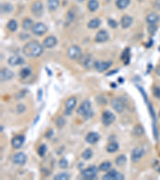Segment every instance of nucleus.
Masks as SVG:
<instances>
[{
	"label": "nucleus",
	"mask_w": 160,
	"mask_h": 180,
	"mask_svg": "<svg viewBox=\"0 0 160 180\" xmlns=\"http://www.w3.org/2000/svg\"><path fill=\"white\" fill-rule=\"evenodd\" d=\"M43 52V46L37 41H31L23 47V53L30 58H35L40 56Z\"/></svg>",
	"instance_id": "1"
},
{
	"label": "nucleus",
	"mask_w": 160,
	"mask_h": 180,
	"mask_svg": "<svg viewBox=\"0 0 160 180\" xmlns=\"http://www.w3.org/2000/svg\"><path fill=\"white\" fill-rule=\"evenodd\" d=\"M77 114L85 117L86 119L91 118L93 114L92 110H91V102L89 100H85L77 110Z\"/></svg>",
	"instance_id": "2"
},
{
	"label": "nucleus",
	"mask_w": 160,
	"mask_h": 180,
	"mask_svg": "<svg viewBox=\"0 0 160 180\" xmlns=\"http://www.w3.org/2000/svg\"><path fill=\"white\" fill-rule=\"evenodd\" d=\"M82 56V50L78 46H71L67 50V57L71 60L79 59V58Z\"/></svg>",
	"instance_id": "3"
},
{
	"label": "nucleus",
	"mask_w": 160,
	"mask_h": 180,
	"mask_svg": "<svg viewBox=\"0 0 160 180\" xmlns=\"http://www.w3.org/2000/svg\"><path fill=\"white\" fill-rule=\"evenodd\" d=\"M97 173V167L95 166H92V167H90L83 170L82 171V176L86 179H93L96 177Z\"/></svg>",
	"instance_id": "4"
},
{
	"label": "nucleus",
	"mask_w": 160,
	"mask_h": 180,
	"mask_svg": "<svg viewBox=\"0 0 160 180\" xmlns=\"http://www.w3.org/2000/svg\"><path fill=\"white\" fill-rule=\"evenodd\" d=\"M103 179L104 180H123L124 176L121 173L116 171L115 170H112L108 171L107 174L103 176Z\"/></svg>",
	"instance_id": "5"
},
{
	"label": "nucleus",
	"mask_w": 160,
	"mask_h": 180,
	"mask_svg": "<svg viewBox=\"0 0 160 180\" xmlns=\"http://www.w3.org/2000/svg\"><path fill=\"white\" fill-rule=\"evenodd\" d=\"M47 30H48L47 27L44 23H37L34 24L31 29L32 33L35 34V35L38 36L44 34L47 31Z\"/></svg>",
	"instance_id": "6"
},
{
	"label": "nucleus",
	"mask_w": 160,
	"mask_h": 180,
	"mask_svg": "<svg viewBox=\"0 0 160 180\" xmlns=\"http://www.w3.org/2000/svg\"><path fill=\"white\" fill-rule=\"evenodd\" d=\"M115 120V116L109 110H106L102 114V122L105 126H110Z\"/></svg>",
	"instance_id": "7"
},
{
	"label": "nucleus",
	"mask_w": 160,
	"mask_h": 180,
	"mask_svg": "<svg viewBox=\"0 0 160 180\" xmlns=\"http://www.w3.org/2000/svg\"><path fill=\"white\" fill-rule=\"evenodd\" d=\"M112 64L111 61H95L94 63V67L99 72H103L109 69Z\"/></svg>",
	"instance_id": "8"
},
{
	"label": "nucleus",
	"mask_w": 160,
	"mask_h": 180,
	"mask_svg": "<svg viewBox=\"0 0 160 180\" xmlns=\"http://www.w3.org/2000/svg\"><path fill=\"white\" fill-rule=\"evenodd\" d=\"M31 12L35 17H40L42 16L43 12V5L40 1L35 2L31 6Z\"/></svg>",
	"instance_id": "9"
},
{
	"label": "nucleus",
	"mask_w": 160,
	"mask_h": 180,
	"mask_svg": "<svg viewBox=\"0 0 160 180\" xmlns=\"http://www.w3.org/2000/svg\"><path fill=\"white\" fill-rule=\"evenodd\" d=\"M145 154V150L142 147H135L131 152V160L134 163H136L141 159Z\"/></svg>",
	"instance_id": "10"
},
{
	"label": "nucleus",
	"mask_w": 160,
	"mask_h": 180,
	"mask_svg": "<svg viewBox=\"0 0 160 180\" xmlns=\"http://www.w3.org/2000/svg\"><path fill=\"white\" fill-rule=\"evenodd\" d=\"M76 103H77V100L75 97H71L68 99L67 101L66 102V109H65V114L67 115H70L72 113V110L75 107Z\"/></svg>",
	"instance_id": "11"
},
{
	"label": "nucleus",
	"mask_w": 160,
	"mask_h": 180,
	"mask_svg": "<svg viewBox=\"0 0 160 180\" xmlns=\"http://www.w3.org/2000/svg\"><path fill=\"white\" fill-rule=\"evenodd\" d=\"M79 63L82 64V66H84L85 67L87 68V69H90V68L94 66V63H93L91 56L90 55H82L79 58Z\"/></svg>",
	"instance_id": "12"
},
{
	"label": "nucleus",
	"mask_w": 160,
	"mask_h": 180,
	"mask_svg": "<svg viewBox=\"0 0 160 180\" xmlns=\"http://www.w3.org/2000/svg\"><path fill=\"white\" fill-rule=\"evenodd\" d=\"M27 155L23 152L16 153L14 156H13V163L16 164V165H23L25 164L27 162Z\"/></svg>",
	"instance_id": "13"
},
{
	"label": "nucleus",
	"mask_w": 160,
	"mask_h": 180,
	"mask_svg": "<svg viewBox=\"0 0 160 180\" xmlns=\"http://www.w3.org/2000/svg\"><path fill=\"white\" fill-rule=\"evenodd\" d=\"M14 77V73L12 70H9L8 68H2L1 71H0V78H1V82H5V81H8Z\"/></svg>",
	"instance_id": "14"
},
{
	"label": "nucleus",
	"mask_w": 160,
	"mask_h": 180,
	"mask_svg": "<svg viewBox=\"0 0 160 180\" xmlns=\"http://www.w3.org/2000/svg\"><path fill=\"white\" fill-rule=\"evenodd\" d=\"M25 137L23 135H16L11 139V145L14 148L19 149L24 143Z\"/></svg>",
	"instance_id": "15"
},
{
	"label": "nucleus",
	"mask_w": 160,
	"mask_h": 180,
	"mask_svg": "<svg viewBox=\"0 0 160 180\" xmlns=\"http://www.w3.org/2000/svg\"><path fill=\"white\" fill-rule=\"evenodd\" d=\"M57 44V38L55 36L50 35L46 37L42 42V46L46 48H53Z\"/></svg>",
	"instance_id": "16"
},
{
	"label": "nucleus",
	"mask_w": 160,
	"mask_h": 180,
	"mask_svg": "<svg viewBox=\"0 0 160 180\" xmlns=\"http://www.w3.org/2000/svg\"><path fill=\"white\" fill-rule=\"evenodd\" d=\"M109 39V34L105 30H101L98 32L95 35V42H104Z\"/></svg>",
	"instance_id": "17"
},
{
	"label": "nucleus",
	"mask_w": 160,
	"mask_h": 180,
	"mask_svg": "<svg viewBox=\"0 0 160 180\" xmlns=\"http://www.w3.org/2000/svg\"><path fill=\"white\" fill-rule=\"evenodd\" d=\"M111 106L118 113H122L124 110V105L118 99H114L111 100Z\"/></svg>",
	"instance_id": "18"
},
{
	"label": "nucleus",
	"mask_w": 160,
	"mask_h": 180,
	"mask_svg": "<svg viewBox=\"0 0 160 180\" xmlns=\"http://www.w3.org/2000/svg\"><path fill=\"white\" fill-rule=\"evenodd\" d=\"M99 138H100V136H99L98 133H96V132H90V133L86 135L85 139H86V142H88L90 144H94L96 143L99 141Z\"/></svg>",
	"instance_id": "19"
},
{
	"label": "nucleus",
	"mask_w": 160,
	"mask_h": 180,
	"mask_svg": "<svg viewBox=\"0 0 160 180\" xmlns=\"http://www.w3.org/2000/svg\"><path fill=\"white\" fill-rule=\"evenodd\" d=\"M24 63V59L19 55H13L8 59V63L11 66H19Z\"/></svg>",
	"instance_id": "20"
},
{
	"label": "nucleus",
	"mask_w": 160,
	"mask_h": 180,
	"mask_svg": "<svg viewBox=\"0 0 160 180\" xmlns=\"http://www.w3.org/2000/svg\"><path fill=\"white\" fill-rule=\"evenodd\" d=\"M133 23V19L129 16V15H124L122 16V18L121 19V26H122V28H128L131 26Z\"/></svg>",
	"instance_id": "21"
},
{
	"label": "nucleus",
	"mask_w": 160,
	"mask_h": 180,
	"mask_svg": "<svg viewBox=\"0 0 160 180\" xmlns=\"http://www.w3.org/2000/svg\"><path fill=\"white\" fill-rule=\"evenodd\" d=\"M159 16L155 13H151L146 18V21L149 24H156L159 21Z\"/></svg>",
	"instance_id": "22"
},
{
	"label": "nucleus",
	"mask_w": 160,
	"mask_h": 180,
	"mask_svg": "<svg viewBox=\"0 0 160 180\" xmlns=\"http://www.w3.org/2000/svg\"><path fill=\"white\" fill-rule=\"evenodd\" d=\"M33 26H34V23H33L32 19H25L22 23V27L25 31H29L32 29Z\"/></svg>",
	"instance_id": "23"
},
{
	"label": "nucleus",
	"mask_w": 160,
	"mask_h": 180,
	"mask_svg": "<svg viewBox=\"0 0 160 180\" xmlns=\"http://www.w3.org/2000/svg\"><path fill=\"white\" fill-rule=\"evenodd\" d=\"M99 2L97 0H89L88 3H87V7H88L89 11L91 12H94L99 8Z\"/></svg>",
	"instance_id": "24"
},
{
	"label": "nucleus",
	"mask_w": 160,
	"mask_h": 180,
	"mask_svg": "<svg viewBox=\"0 0 160 180\" xmlns=\"http://www.w3.org/2000/svg\"><path fill=\"white\" fill-rule=\"evenodd\" d=\"M131 0H116V6L120 10H123L128 6Z\"/></svg>",
	"instance_id": "25"
},
{
	"label": "nucleus",
	"mask_w": 160,
	"mask_h": 180,
	"mask_svg": "<svg viewBox=\"0 0 160 180\" xmlns=\"http://www.w3.org/2000/svg\"><path fill=\"white\" fill-rule=\"evenodd\" d=\"M118 147H119V146H118V144L117 143V142H110L107 146L106 150H107V151L109 153H114L118 150Z\"/></svg>",
	"instance_id": "26"
},
{
	"label": "nucleus",
	"mask_w": 160,
	"mask_h": 180,
	"mask_svg": "<svg viewBox=\"0 0 160 180\" xmlns=\"http://www.w3.org/2000/svg\"><path fill=\"white\" fill-rule=\"evenodd\" d=\"M47 6L50 11H55L59 6V0H48Z\"/></svg>",
	"instance_id": "27"
},
{
	"label": "nucleus",
	"mask_w": 160,
	"mask_h": 180,
	"mask_svg": "<svg viewBox=\"0 0 160 180\" xmlns=\"http://www.w3.org/2000/svg\"><path fill=\"white\" fill-rule=\"evenodd\" d=\"M101 24V21H100V19H93L91 20H90L87 24L89 28H91V29H96L100 26Z\"/></svg>",
	"instance_id": "28"
},
{
	"label": "nucleus",
	"mask_w": 160,
	"mask_h": 180,
	"mask_svg": "<svg viewBox=\"0 0 160 180\" xmlns=\"http://www.w3.org/2000/svg\"><path fill=\"white\" fill-rule=\"evenodd\" d=\"M111 163L109 161H105L102 163L99 167V171H107L111 169Z\"/></svg>",
	"instance_id": "29"
},
{
	"label": "nucleus",
	"mask_w": 160,
	"mask_h": 180,
	"mask_svg": "<svg viewBox=\"0 0 160 180\" xmlns=\"http://www.w3.org/2000/svg\"><path fill=\"white\" fill-rule=\"evenodd\" d=\"M133 134L135 136H142L144 134V129L141 125H136L133 129Z\"/></svg>",
	"instance_id": "30"
},
{
	"label": "nucleus",
	"mask_w": 160,
	"mask_h": 180,
	"mask_svg": "<svg viewBox=\"0 0 160 180\" xmlns=\"http://www.w3.org/2000/svg\"><path fill=\"white\" fill-rule=\"evenodd\" d=\"M17 28H18V23H17V22L15 21V20L11 19V20H10V21L8 22V23H7V29H8L9 31L14 32L17 30Z\"/></svg>",
	"instance_id": "31"
},
{
	"label": "nucleus",
	"mask_w": 160,
	"mask_h": 180,
	"mask_svg": "<svg viewBox=\"0 0 160 180\" xmlns=\"http://www.w3.org/2000/svg\"><path fill=\"white\" fill-rule=\"evenodd\" d=\"M126 163V158L125 155H119L116 158L115 163L118 167H122Z\"/></svg>",
	"instance_id": "32"
},
{
	"label": "nucleus",
	"mask_w": 160,
	"mask_h": 180,
	"mask_svg": "<svg viewBox=\"0 0 160 180\" xmlns=\"http://www.w3.org/2000/svg\"><path fill=\"white\" fill-rule=\"evenodd\" d=\"M13 10V6L11 4L9 3H4L1 5V12L2 13H10Z\"/></svg>",
	"instance_id": "33"
},
{
	"label": "nucleus",
	"mask_w": 160,
	"mask_h": 180,
	"mask_svg": "<svg viewBox=\"0 0 160 180\" xmlns=\"http://www.w3.org/2000/svg\"><path fill=\"white\" fill-rule=\"evenodd\" d=\"M93 156V151L91 149H86L85 150L82 154V159H84L85 160H88V159H91V157Z\"/></svg>",
	"instance_id": "34"
},
{
	"label": "nucleus",
	"mask_w": 160,
	"mask_h": 180,
	"mask_svg": "<svg viewBox=\"0 0 160 180\" xmlns=\"http://www.w3.org/2000/svg\"><path fill=\"white\" fill-rule=\"evenodd\" d=\"M70 178V175L66 173V172H63L61 174H58L54 177L55 180H67Z\"/></svg>",
	"instance_id": "35"
},
{
	"label": "nucleus",
	"mask_w": 160,
	"mask_h": 180,
	"mask_svg": "<svg viewBox=\"0 0 160 180\" xmlns=\"http://www.w3.org/2000/svg\"><path fill=\"white\" fill-rule=\"evenodd\" d=\"M121 59L122 60H124V63H127L129 62V59H130V49L126 48L125 49L123 52H122V55L121 56Z\"/></svg>",
	"instance_id": "36"
},
{
	"label": "nucleus",
	"mask_w": 160,
	"mask_h": 180,
	"mask_svg": "<svg viewBox=\"0 0 160 180\" xmlns=\"http://www.w3.org/2000/svg\"><path fill=\"white\" fill-rule=\"evenodd\" d=\"M31 69H30V68L24 67L20 70V76L23 78H27L30 74H31Z\"/></svg>",
	"instance_id": "37"
},
{
	"label": "nucleus",
	"mask_w": 160,
	"mask_h": 180,
	"mask_svg": "<svg viewBox=\"0 0 160 180\" xmlns=\"http://www.w3.org/2000/svg\"><path fill=\"white\" fill-rule=\"evenodd\" d=\"M55 123H56V126H57L58 127L62 128V127L66 124V120L63 117H59V118H57L56 120H55Z\"/></svg>",
	"instance_id": "38"
},
{
	"label": "nucleus",
	"mask_w": 160,
	"mask_h": 180,
	"mask_svg": "<svg viewBox=\"0 0 160 180\" xmlns=\"http://www.w3.org/2000/svg\"><path fill=\"white\" fill-rule=\"evenodd\" d=\"M46 150H47V148H46V145H45V144H42L41 146H39V147H38V155L41 157L44 156L45 154H46Z\"/></svg>",
	"instance_id": "39"
},
{
	"label": "nucleus",
	"mask_w": 160,
	"mask_h": 180,
	"mask_svg": "<svg viewBox=\"0 0 160 180\" xmlns=\"http://www.w3.org/2000/svg\"><path fill=\"white\" fill-rule=\"evenodd\" d=\"M59 166L60 168H63V169H65V168L67 167L68 166V162L67 161V159H61L59 160Z\"/></svg>",
	"instance_id": "40"
},
{
	"label": "nucleus",
	"mask_w": 160,
	"mask_h": 180,
	"mask_svg": "<svg viewBox=\"0 0 160 180\" xmlns=\"http://www.w3.org/2000/svg\"><path fill=\"white\" fill-rule=\"evenodd\" d=\"M107 23H108V25H109L111 28H116L118 26V23H117V22H116L115 20V19H108Z\"/></svg>",
	"instance_id": "41"
},
{
	"label": "nucleus",
	"mask_w": 160,
	"mask_h": 180,
	"mask_svg": "<svg viewBox=\"0 0 160 180\" xmlns=\"http://www.w3.org/2000/svg\"><path fill=\"white\" fill-rule=\"evenodd\" d=\"M75 19V11L73 9H71L67 13V19L70 21H72Z\"/></svg>",
	"instance_id": "42"
},
{
	"label": "nucleus",
	"mask_w": 160,
	"mask_h": 180,
	"mask_svg": "<svg viewBox=\"0 0 160 180\" xmlns=\"http://www.w3.org/2000/svg\"><path fill=\"white\" fill-rule=\"evenodd\" d=\"M156 30H157V27L155 26V24H150L149 27H148V31H149L150 33L154 34Z\"/></svg>",
	"instance_id": "43"
},
{
	"label": "nucleus",
	"mask_w": 160,
	"mask_h": 180,
	"mask_svg": "<svg viewBox=\"0 0 160 180\" xmlns=\"http://www.w3.org/2000/svg\"><path fill=\"white\" fill-rule=\"evenodd\" d=\"M153 7L156 11H160V0H155L153 2Z\"/></svg>",
	"instance_id": "44"
},
{
	"label": "nucleus",
	"mask_w": 160,
	"mask_h": 180,
	"mask_svg": "<svg viewBox=\"0 0 160 180\" xmlns=\"http://www.w3.org/2000/svg\"><path fill=\"white\" fill-rule=\"evenodd\" d=\"M153 94L155 97L160 98V88L158 87H155L153 90Z\"/></svg>",
	"instance_id": "45"
},
{
	"label": "nucleus",
	"mask_w": 160,
	"mask_h": 180,
	"mask_svg": "<svg viewBox=\"0 0 160 180\" xmlns=\"http://www.w3.org/2000/svg\"><path fill=\"white\" fill-rule=\"evenodd\" d=\"M155 73L158 74V75H160V66H158L157 67H156Z\"/></svg>",
	"instance_id": "46"
},
{
	"label": "nucleus",
	"mask_w": 160,
	"mask_h": 180,
	"mask_svg": "<svg viewBox=\"0 0 160 180\" xmlns=\"http://www.w3.org/2000/svg\"><path fill=\"white\" fill-rule=\"evenodd\" d=\"M76 1H77V2H84L85 0H76Z\"/></svg>",
	"instance_id": "47"
},
{
	"label": "nucleus",
	"mask_w": 160,
	"mask_h": 180,
	"mask_svg": "<svg viewBox=\"0 0 160 180\" xmlns=\"http://www.w3.org/2000/svg\"><path fill=\"white\" fill-rule=\"evenodd\" d=\"M158 116H159V118H160V110H159V112H158Z\"/></svg>",
	"instance_id": "48"
},
{
	"label": "nucleus",
	"mask_w": 160,
	"mask_h": 180,
	"mask_svg": "<svg viewBox=\"0 0 160 180\" xmlns=\"http://www.w3.org/2000/svg\"><path fill=\"white\" fill-rule=\"evenodd\" d=\"M158 50H159V51H160V47H159V49H158Z\"/></svg>",
	"instance_id": "49"
}]
</instances>
